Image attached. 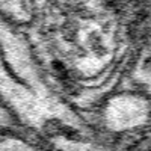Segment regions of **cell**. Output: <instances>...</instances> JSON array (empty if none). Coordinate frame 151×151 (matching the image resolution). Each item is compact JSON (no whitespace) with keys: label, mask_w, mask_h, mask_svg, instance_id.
Wrapping results in <instances>:
<instances>
[{"label":"cell","mask_w":151,"mask_h":151,"mask_svg":"<svg viewBox=\"0 0 151 151\" xmlns=\"http://www.w3.org/2000/svg\"><path fill=\"white\" fill-rule=\"evenodd\" d=\"M21 30L50 79L77 104L110 91L132 47L127 20L104 3H32Z\"/></svg>","instance_id":"cell-1"},{"label":"cell","mask_w":151,"mask_h":151,"mask_svg":"<svg viewBox=\"0 0 151 151\" xmlns=\"http://www.w3.org/2000/svg\"><path fill=\"white\" fill-rule=\"evenodd\" d=\"M0 41L3 110L11 119L59 151H104L86 119L42 68L26 33L2 18Z\"/></svg>","instance_id":"cell-2"},{"label":"cell","mask_w":151,"mask_h":151,"mask_svg":"<svg viewBox=\"0 0 151 151\" xmlns=\"http://www.w3.org/2000/svg\"><path fill=\"white\" fill-rule=\"evenodd\" d=\"M97 119L100 129L110 136L141 133L151 124V95L136 89L112 92L100 104Z\"/></svg>","instance_id":"cell-3"},{"label":"cell","mask_w":151,"mask_h":151,"mask_svg":"<svg viewBox=\"0 0 151 151\" xmlns=\"http://www.w3.org/2000/svg\"><path fill=\"white\" fill-rule=\"evenodd\" d=\"M0 151H44V150L29 136H23L18 130L12 129L11 132H3Z\"/></svg>","instance_id":"cell-4"}]
</instances>
